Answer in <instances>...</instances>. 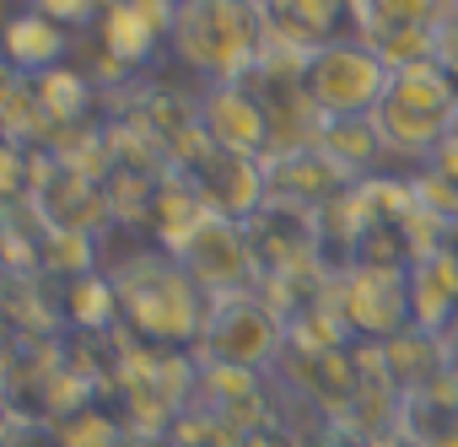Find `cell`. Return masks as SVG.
I'll list each match as a JSON object with an SVG mask.
<instances>
[{"instance_id":"6da1fadb","label":"cell","mask_w":458,"mask_h":447,"mask_svg":"<svg viewBox=\"0 0 458 447\" xmlns=\"http://www.w3.org/2000/svg\"><path fill=\"white\" fill-rule=\"evenodd\" d=\"M119 291V318L146 345H199L210 297L189 281V270L167 249H135L108 270Z\"/></svg>"},{"instance_id":"7a4b0ae2","label":"cell","mask_w":458,"mask_h":447,"mask_svg":"<svg viewBox=\"0 0 458 447\" xmlns=\"http://www.w3.org/2000/svg\"><path fill=\"white\" fill-rule=\"evenodd\" d=\"M265 49V22L254 0H178L173 55L205 81H249Z\"/></svg>"},{"instance_id":"3957f363","label":"cell","mask_w":458,"mask_h":447,"mask_svg":"<svg viewBox=\"0 0 458 447\" xmlns=\"http://www.w3.org/2000/svg\"><path fill=\"white\" fill-rule=\"evenodd\" d=\"M286 350H292L286 318L276 313V302H270L265 291H226V297H210V308H205V334H199V345H194L199 361H233V367L270 372Z\"/></svg>"},{"instance_id":"277c9868","label":"cell","mask_w":458,"mask_h":447,"mask_svg":"<svg viewBox=\"0 0 458 447\" xmlns=\"http://www.w3.org/2000/svg\"><path fill=\"white\" fill-rule=\"evenodd\" d=\"M388 60L367 44V38H329L308 55L302 81L308 97L318 103L324 119H351V114H372L388 92Z\"/></svg>"},{"instance_id":"5b68a950","label":"cell","mask_w":458,"mask_h":447,"mask_svg":"<svg viewBox=\"0 0 458 447\" xmlns=\"http://www.w3.org/2000/svg\"><path fill=\"white\" fill-rule=\"evenodd\" d=\"M335 308L340 324L372 345L399 340L415 329V302H410V265H345L335 275Z\"/></svg>"},{"instance_id":"8992f818","label":"cell","mask_w":458,"mask_h":447,"mask_svg":"<svg viewBox=\"0 0 458 447\" xmlns=\"http://www.w3.org/2000/svg\"><path fill=\"white\" fill-rule=\"evenodd\" d=\"M173 259L189 270V281H194L205 297L254 291V286L265 281L259 254H254V243H249V227H243V221H233V215H205V227H199Z\"/></svg>"},{"instance_id":"52a82bcc","label":"cell","mask_w":458,"mask_h":447,"mask_svg":"<svg viewBox=\"0 0 458 447\" xmlns=\"http://www.w3.org/2000/svg\"><path fill=\"white\" fill-rule=\"evenodd\" d=\"M189 183L199 189V199L210 205V215H233V221H249L259 205H265V156H249V151H226V146H199L189 162H183Z\"/></svg>"},{"instance_id":"ba28073f","label":"cell","mask_w":458,"mask_h":447,"mask_svg":"<svg viewBox=\"0 0 458 447\" xmlns=\"http://www.w3.org/2000/svg\"><path fill=\"white\" fill-rule=\"evenodd\" d=\"M199 130L210 146L226 151H249V156H270V108L259 103V92L249 81H210L199 108H194Z\"/></svg>"},{"instance_id":"9c48e42d","label":"cell","mask_w":458,"mask_h":447,"mask_svg":"<svg viewBox=\"0 0 458 447\" xmlns=\"http://www.w3.org/2000/svg\"><path fill=\"white\" fill-rule=\"evenodd\" d=\"M178 0H114L103 6V49L119 65H146L162 38H173Z\"/></svg>"},{"instance_id":"30bf717a","label":"cell","mask_w":458,"mask_h":447,"mask_svg":"<svg viewBox=\"0 0 458 447\" xmlns=\"http://www.w3.org/2000/svg\"><path fill=\"white\" fill-rule=\"evenodd\" d=\"M318 151H324L351 183H367V178H377V162L388 156V140H383V130H377L372 114H351V119H324Z\"/></svg>"},{"instance_id":"8fae6325","label":"cell","mask_w":458,"mask_h":447,"mask_svg":"<svg viewBox=\"0 0 458 447\" xmlns=\"http://www.w3.org/2000/svg\"><path fill=\"white\" fill-rule=\"evenodd\" d=\"M65 55H71V38H65L60 22L38 17L33 6H28L22 17H12V28H6V60H12L17 76H44V71H55Z\"/></svg>"},{"instance_id":"7c38bea8","label":"cell","mask_w":458,"mask_h":447,"mask_svg":"<svg viewBox=\"0 0 458 447\" xmlns=\"http://www.w3.org/2000/svg\"><path fill=\"white\" fill-rule=\"evenodd\" d=\"M65 318L81 324V329H92V334H108L114 324H124V318H119V291H114V281H108V275H76V281L65 286Z\"/></svg>"},{"instance_id":"4fadbf2b","label":"cell","mask_w":458,"mask_h":447,"mask_svg":"<svg viewBox=\"0 0 458 447\" xmlns=\"http://www.w3.org/2000/svg\"><path fill=\"white\" fill-rule=\"evenodd\" d=\"M33 87H38V103H44V114H49L60 130L81 124V114H87V103H92V87H87V76H81V71H71V65H55V71L33 76Z\"/></svg>"},{"instance_id":"5bb4252c","label":"cell","mask_w":458,"mask_h":447,"mask_svg":"<svg viewBox=\"0 0 458 447\" xmlns=\"http://www.w3.org/2000/svg\"><path fill=\"white\" fill-rule=\"evenodd\" d=\"M98 6H103V0H33V12L60 22V28H87L98 17Z\"/></svg>"},{"instance_id":"9a60e30c","label":"cell","mask_w":458,"mask_h":447,"mask_svg":"<svg viewBox=\"0 0 458 447\" xmlns=\"http://www.w3.org/2000/svg\"><path fill=\"white\" fill-rule=\"evenodd\" d=\"M437 254L453 265V275H458V215H447L442 227H437Z\"/></svg>"},{"instance_id":"2e32d148","label":"cell","mask_w":458,"mask_h":447,"mask_svg":"<svg viewBox=\"0 0 458 447\" xmlns=\"http://www.w3.org/2000/svg\"><path fill=\"white\" fill-rule=\"evenodd\" d=\"M442 377H447V383L458 388V324H453V329L442 334Z\"/></svg>"}]
</instances>
